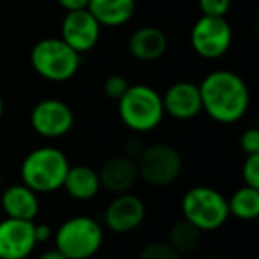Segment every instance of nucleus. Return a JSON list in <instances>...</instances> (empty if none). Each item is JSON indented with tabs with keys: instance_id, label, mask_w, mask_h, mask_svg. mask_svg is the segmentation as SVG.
I'll return each instance as SVG.
<instances>
[{
	"instance_id": "1",
	"label": "nucleus",
	"mask_w": 259,
	"mask_h": 259,
	"mask_svg": "<svg viewBox=\"0 0 259 259\" xmlns=\"http://www.w3.org/2000/svg\"><path fill=\"white\" fill-rule=\"evenodd\" d=\"M202 110L215 122L234 124L250 107V91L238 73L215 69L199 83Z\"/></svg>"
},
{
	"instance_id": "2",
	"label": "nucleus",
	"mask_w": 259,
	"mask_h": 259,
	"mask_svg": "<svg viewBox=\"0 0 259 259\" xmlns=\"http://www.w3.org/2000/svg\"><path fill=\"white\" fill-rule=\"evenodd\" d=\"M69 169V160L59 148L43 146L23 158L20 167L22 183L39 194H52L62 188Z\"/></svg>"
},
{
	"instance_id": "3",
	"label": "nucleus",
	"mask_w": 259,
	"mask_h": 259,
	"mask_svg": "<svg viewBox=\"0 0 259 259\" xmlns=\"http://www.w3.org/2000/svg\"><path fill=\"white\" fill-rule=\"evenodd\" d=\"M117 112L122 124L137 134L153 132L165 117L162 94L146 83L130 85L117 100Z\"/></svg>"
},
{
	"instance_id": "4",
	"label": "nucleus",
	"mask_w": 259,
	"mask_h": 259,
	"mask_svg": "<svg viewBox=\"0 0 259 259\" xmlns=\"http://www.w3.org/2000/svg\"><path fill=\"white\" fill-rule=\"evenodd\" d=\"M103 227L96 219L75 215L54 231V247L68 259H93L103 245Z\"/></svg>"
},
{
	"instance_id": "5",
	"label": "nucleus",
	"mask_w": 259,
	"mask_h": 259,
	"mask_svg": "<svg viewBox=\"0 0 259 259\" xmlns=\"http://www.w3.org/2000/svg\"><path fill=\"white\" fill-rule=\"evenodd\" d=\"M82 55L76 54L61 37H45L30 52V64L41 78L48 82H68L78 73Z\"/></svg>"
},
{
	"instance_id": "6",
	"label": "nucleus",
	"mask_w": 259,
	"mask_h": 259,
	"mask_svg": "<svg viewBox=\"0 0 259 259\" xmlns=\"http://www.w3.org/2000/svg\"><path fill=\"white\" fill-rule=\"evenodd\" d=\"M181 215L202 233L217 231L229 219L227 199L217 188L194 187L181 199Z\"/></svg>"
},
{
	"instance_id": "7",
	"label": "nucleus",
	"mask_w": 259,
	"mask_h": 259,
	"mask_svg": "<svg viewBox=\"0 0 259 259\" xmlns=\"http://www.w3.org/2000/svg\"><path fill=\"white\" fill-rule=\"evenodd\" d=\"M139 180L151 187L172 185L183 170V156L174 146L156 142L142 149L137 160Z\"/></svg>"
},
{
	"instance_id": "8",
	"label": "nucleus",
	"mask_w": 259,
	"mask_h": 259,
	"mask_svg": "<svg viewBox=\"0 0 259 259\" xmlns=\"http://www.w3.org/2000/svg\"><path fill=\"white\" fill-rule=\"evenodd\" d=\"M190 45L199 57L215 61L229 52L233 45V29L222 16L202 15L190 30Z\"/></svg>"
},
{
	"instance_id": "9",
	"label": "nucleus",
	"mask_w": 259,
	"mask_h": 259,
	"mask_svg": "<svg viewBox=\"0 0 259 259\" xmlns=\"http://www.w3.org/2000/svg\"><path fill=\"white\" fill-rule=\"evenodd\" d=\"M75 124L73 108L59 98H45L30 112V126L39 137L55 141L71 132Z\"/></svg>"
},
{
	"instance_id": "10",
	"label": "nucleus",
	"mask_w": 259,
	"mask_h": 259,
	"mask_svg": "<svg viewBox=\"0 0 259 259\" xmlns=\"http://www.w3.org/2000/svg\"><path fill=\"white\" fill-rule=\"evenodd\" d=\"M101 25L89 13V9L66 13L61 25V39L71 47L76 54H87L98 45Z\"/></svg>"
},
{
	"instance_id": "11",
	"label": "nucleus",
	"mask_w": 259,
	"mask_h": 259,
	"mask_svg": "<svg viewBox=\"0 0 259 259\" xmlns=\"http://www.w3.org/2000/svg\"><path fill=\"white\" fill-rule=\"evenodd\" d=\"M146 219V204L141 197L130 194H119L105 209V226L115 234H126L135 231Z\"/></svg>"
},
{
	"instance_id": "12",
	"label": "nucleus",
	"mask_w": 259,
	"mask_h": 259,
	"mask_svg": "<svg viewBox=\"0 0 259 259\" xmlns=\"http://www.w3.org/2000/svg\"><path fill=\"white\" fill-rule=\"evenodd\" d=\"M36 245L34 222L9 217L0 220V259H27Z\"/></svg>"
},
{
	"instance_id": "13",
	"label": "nucleus",
	"mask_w": 259,
	"mask_h": 259,
	"mask_svg": "<svg viewBox=\"0 0 259 259\" xmlns=\"http://www.w3.org/2000/svg\"><path fill=\"white\" fill-rule=\"evenodd\" d=\"M163 112L176 121H192L202 112L199 85L194 82H174L162 94Z\"/></svg>"
},
{
	"instance_id": "14",
	"label": "nucleus",
	"mask_w": 259,
	"mask_h": 259,
	"mask_svg": "<svg viewBox=\"0 0 259 259\" xmlns=\"http://www.w3.org/2000/svg\"><path fill=\"white\" fill-rule=\"evenodd\" d=\"M101 187L114 195L126 194L137 185L139 170L137 162L126 155H117L108 158L98 170Z\"/></svg>"
},
{
	"instance_id": "15",
	"label": "nucleus",
	"mask_w": 259,
	"mask_h": 259,
	"mask_svg": "<svg viewBox=\"0 0 259 259\" xmlns=\"http://www.w3.org/2000/svg\"><path fill=\"white\" fill-rule=\"evenodd\" d=\"M0 206L9 219L34 222V219L39 215V197L23 183L9 185L4 188L0 195Z\"/></svg>"
},
{
	"instance_id": "16",
	"label": "nucleus",
	"mask_w": 259,
	"mask_h": 259,
	"mask_svg": "<svg viewBox=\"0 0 259 259\" xmlns=\"http://www.w3.org/2000/svg\"><path fill=\"white\" fill-rule=\"evenodd\" d=\"M169 41L163 30L158 27H141L128 39V50L132 57L142 62H151L160 59L167 52Z\"/></svg>"
},
{
	"instance_id": "17",
	"label": "nucleus",
	"mask_w": 259,
	"mask_h": 259,
	"mask_svg": "<svg viewBox=\"0 0 259 259\" xmlns=\"http://www.w3.org/2000/svg\"><path fill=\"white\" fill-rule=\"evenodd\" d=\"M62 188L75 201H91L101 190L98 170H94L89 165H69Z\"/></svg>"
},
{
	"instance_id": "18",
	"label": "nucleus",
	"mask_w": 259,
	"mask_h": 259,
	"mask_svg": "<svg viewBox=\"0 0 259 259\" xmlns=\"http://www.w3.org/2000/svg\"><path fill=\"white\" fill-rule=\"evenodd\" d=\"M135 0H89V13L101 27H121L135 15Z\"/></svg>"
},
{
	"instance_id": "19",
	"label": "nucleus",
	"mask_w": 259,
	"mask_h": 259,
	"mask_svg": "<svg viewBox=\"0 0 259 259\" xmlns=\"http://www.w3.org/2000/svg\"><path fill=\"white\" fill-rule=\"evenodd\" d=\"M227 208H229V215H233L238 220H245L250 222L255 220L259 215V188L252 187H240L231 199H227Z\"/></svg>"
},
{
	"instance_id": "20",
	"label": "nucleus",
	"mask_w": 259,
	"mask_h": 259,
	"mask_svg": "<svg viewBox=\"0 0 259 259\" xmlns=\"http://www.w3.org/2000/svg\"><path fill=\"white\" fill-rule=\"evenodd\" d=\"M169 245L181 255L194 254L202 241V231L197 229L194 224L181 219L170 227L169 231Z\"/></svg>"
},
{
	"instance_id": "21",
	"label": "nucleus",
	"mask_w": 259,
	"mask_h": 259,
	"mask_svg": "<svg viewBox=\"0 0 259 259\" xmlns=\"http://www.w3.org/2000/svg\"><path fill=\"white\" fill-rule=\"evenodd\" d=\"M139 259H183V255L178 254L169 241H151L141 250Z\"/></svg>"
},
{
	"instance_id": "22",
	"label": "nucleus",
	"mask_w": 259,
	"mask_h": 259,
	"mask_svg": "<svg viewBox=\"0 0 259 259\" xmlns=\"http://www.w3.org/2000/svg\"><path fill=\"white\" fill-rule=\"evenodd\" d=\"M241 178L247 187L259 188V155H247L241 167Z\"/></svg>"
},
{
	"instance_id": "23",
	"label": "nucleus",
	"mask_w": 259,
	"mask_h": 259,
	"mask_svg": "<svg viewBox=\"0 0 259 259\" xmlns=\"http://www.w3.org/2000/svg\"><path fill=\"white\" fill-rule=\"evenodd\" d=\"M128 87H130V82L122 75H117V73L110 75L103 83L105 94H107L108 98H112V100H115V101H117L119 98H121L122 94L128 91Z\"/></svg>"
},
{
	"instance_id": "24",
	"label": "nucleus",
	"mask_w": 259,
	"mask_h": 259,
	"mask_svg": "<svg viewBox=\"0 0 259 259\" xmlns=\"http://www.w3.org/2000/svg\"><path fill=\"white\" fill-rule=\"evenodd\" d=\"M231 2L233 0H199V9L204 16H222V18H226V15L231 9Z\"/></svg>"
},
{
	"instance_id": "25",
	"label": "nucleus",
	"mask_w": 259,
	"mask_h": 259,
	"mask_svg": "<svg viewBox=\"0 0 259 259\" xmlns=\"http://www.w3.org/2000/svg\"><path fill=\"white\" fill-rule=\"evenodd\" d=\"M240 148L245 155H259V130L248 128L240 137Z\"/></svg>"
},
{
	"instance_id": "26",
	"label": "nucleus",
	"mask_w": 259,
	"mask_h": 259,
	"mask_svg": "<svg viewBox=\"0 0 259 259\" xmlns=\"http://www.w3.org/2000/svg\"><path fill=\"white\" fill-rule=\"evenodd\" d=\"M146 146L142 144L139 139H128L126 141V144H124V155L128 156V158H132V160H137L139 156H141V153H142V149H144Z\"/></svg>"
},
{
	"instance_id": "27",
	"label": "nucleus",
	"mask_w": 259,
	"mask_h": 259,
	"mask_svg": "<svg viewBox=\"0 0 259 259\" xmlns=\"http://www.w3.org/2000/svg\"><path fill=\"white\" fill-rule=\"evenodd\" d=\"M34 238H36V243H45L54 238V231L47 224H34Z\"/></svg>"
},
{
	"instance_id": "28",
	"label": "nucleus",
	"mask_w": 259,
	"mask_h": 259,
	"mask_svg": "<svg viewBox=\"0 0 259 259\" xmlns=\"http://www.w3.org/2000/svg\"><path fill=\"white\" fill-rule=\"evenodd\" d=\"M57 4L66 13H71V11H80V9H87L89 0H57Z\"/></svg>"
},
{
	"instance_id": "29",
	"label": "nucleus",
	"mask_w": 259,
	"mask_h": 259,
	"mask_svg": "<svg viewBox=\"0 0 259 259\" xmlns=\"http://www.w3.org/2000/svg\"><path fill=\"white\" fill-rule=\"evenodd\" d=\"M37 259H68V257H66L62 252H59L57 248L54 247V248H48V250H45Z\"/></svg>"
},
{
	"instance_id": "30",
	"label": "nucleus",
	"mask_w": 259,
	"mask_h": 259,
	"mask_svg": "<svg viewBox=\"0 0 259 259\" xmlns=\"http://www.w3.org/2000/svg\"><path fill=\"white\" fill-rule=\"evenodd\" d=\"M2 117H4V98L0 94V121H2Z\"/></svg>"
},
{
	"instance_id": "31",
	"label": "nucleus",
	"mask_w": 259,
	"mask_h": 259,
	"mask_svg": "<svg viewBox=\"0 0 259 259\" xmlns=\"http://www.w3.org/2000/svg\"><path fill=\"white\" fill-rule=\"evenodd\" d=\"M2 185H4V180H2V174H0V190H2Z\"/></svg>"
},
{
	"instance_id": "32",
	"label": "nucleus",
	"mask_w": 259,
	"mask_h": 259,
	"mask_svg": "<svg viewBox=\"0 0 259 259\" xmlns=\"http://www.w3.org/2000/svg\"><path fill=\"white\" fill-rule=\"evenodd\" d=\"M206 259H220V257H217V255H209V257H206Z\"/></svg>"
}]
</instances>
